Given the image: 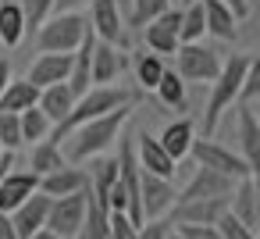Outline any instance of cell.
Returning <instances> with one entry per match:
<instances>
[{"instance_id": "6da1fadb", "label": "cell", "mask_w": 260, "mask_h": 239, "mask_svg": "<svg viewBox=\"0 0 260 239\" xmlns=\"http://www.w3.org/2000/svg\"><path fill=\"white\" fill-rule=\"evenodd\" d=\"M132 107H136V104H121V107H114V111H107V114H100V118H93V122L75 125V129L64 136V139H68L64 157H68L72 164H86L89 157L111 150V146L121 139V129H125V122L132 118Z\"/></svg>"}, {"instance_id": "7a4b0ae2", "label": "cell", "mask_w": 260, "mask_h": 239, "mask_svg": "<svg viewBox=\"0 0 260 239\" xmlns=\"http://www.w3.org/2000/svg\"><path fill=\"white\" fill-rule=\"evenodd\" d=\"M249 54H232L228 61H221V72L214 75L210 82V93H207V107H203V136H214L221 118L235 107L239 100V86L246 79V68H249Z\"/></svg>"}, {"instance_id": "3957f363", "label": "cell", "mask_w": 260, "mask_h": 239, "mask_svg": "<svg viewBox=\"0 0 260 239\" xmlns=\"http://www.w3.org/2000/svg\"><path fill=\"white\" fill-rule=\"evenodd\" d=\"M121 104H136V93L125 89V86H118V82H114V86H89V89L75 100V107L68 111V118L50 129V139L61 143L75 125L93 122V118H100V114H107V111H114V107H121Z\"/></svg>"}, {"instance_id": "277c9868", "label": "cell", "mask_w": 260, "mask_h": 239, "mask_svg": "<svg viewBox=\"0 0 260 239\" xmlns=\"http://www.w3.org/2000/svg\"><path fill=\"white\" fill-rule=\"evenodd\" d=\"M86 36V15L82 11H54L36 29L40 54H72Z\"/></svg>"}, {"instance_id": "5b68a950", "label": "cell", "mask_w": 260, "mask_h": 239, "mask_svg": "<svg viewBox=\"0 0 260 239\" xmlns=\"http://www.w3.org/2000/svg\"><path fill=\"white\" fill-rule=\"evenodd\" d=\"M189 157H192L200 168H214V171H221V175H228V178H235V182H239V178L256 175V168H253L239 150H232V146L217 143L214 136H200V139H192Z\"/></svg>"}, {"instance_id": "8992f818", "label": "cell", "mask_w": 260, "mask_h": 239, "mask_svg": "<svg viewBox=\"0 0 260 239\" xmlns=\"http://www.w3.org/2000/svg\"><path fill=\"white\" fill-rule=\"evenodd\" d=\"M221 54L214 47H207L203 40L200 43H178L175 50V72L182 82H214V75L221 72Z\"/></svg>"}, {"instance_id": "52a82bcc", "label": "cell", "mask_w": 260, "mask_h": 239, "mask_svg": "<svg viewBox=\"0 0 260 239\" xmlns=\"http://www.w3.org/2000/svg\"><path fill=\"white\" fill-rule=\"evenodd\" d=\"M89 4V29L100 43H111L118 50H128V29H125V18H121V8L118 0H86Z\"/></svg>"}, {"instance_id": "ba28073f", "label": "cell", "mask_w": 260, "mask_h": 239, "mask_svg": "<svg viewBox=\"0 0 260 239\" xmlns=\"http://www.w3.org/2000/svg\"><path fill=\"white\" fill-rule=\"evenodd\" d=\"M82 218H86V189L72 193V196H54L50 211H47V228L57 239H79Z\"/></svg>"}, {"instance_id": "9c48e42d", "label": "cell", "mask_w": 260, "mask_h": 239, "mask_svg": "<svg viewBox=\"0 0 260 239\" xmlns=\"http://www.w3.org/2000/svg\"><path fill=\"white\" fill-rule=\"evenodd\" d=\"M178 18H182V8H168L164 15H157L153 22H146L143 25V43H146V50L150 54H160V57H168V54H175L178 50Z\"/></svg>"}, {"instance_id": "30bf717a", "label": "cell", "mask_w": 260, "mask_h": 239, "mask_svg": "<svg viewBox=\"0 0 260 239\" xmlns=\"http://www.w3.org/2000/svg\"><path fill=\"white\" fill-rule=\"evenodd\" d=\"M235 189V178L214 171V168H200L192 171V178L185 182V189L175 196V203H185V200H217V196H232Z\"/></svg>"}, {"instance_id": "8fae6325", "label": "cell", "mask_w": 260, "mask_h": 239, "mask_svg": "<svg viewBox=\"0 0 260 239\" xmlns=\"http://www.w3.org/2000/svg\"><path fill=\"white\" fill-rule=\"evenodd\" d=\"M175 182L171 178H160V175H150L143 171L139 175V200H143V221L146 218H160V214H171L175 207Z\"/></svg>"}, {"instance_id": "7c38bea8", "label": "cell", "mask_w": 260, "mask_h": 239, "mask_svg": "<svg viewBox=\"0 0 260 239\" xmlns=\"http://www.w3.org/2000/svg\"><path fill=\"white\" fill-rule=\"evenodd\" d=\"M132 150H136V161H139V168L143 171H150V175H160V178H175V161L168 157V150L160 146V139L157 136H150V132H139L136 139H132Z\"/></svg>"}, {"instance_id": "4fadbf2b", "label": "cell", "mask_w": 260, "mask_h": 239, "mask_svg": "<svg viewBox=\"0 0 260 239\" xmlns=\"http://www.w3.org/2000/svg\"><path fill=\"white\" fill-rule=\"evenodd\" d=\"M125 72V50L111 47V43H100L93 47V61H89V82L93 86H114Z\"/></svg>"}, {"instance_id": "5bb4252c", "label": "cell", "mask_w": 260, "mask_h": 239, "mask_svg": "<svg viewBox=\"0 0 260 239\" xmlns=\"http://www.w3.org/2000/svg\"><path fill=\"white\" fill-rule=\"evenodd\" d=\"M89 186V175H86V168L82 164H64V168H57V171H47V175H40V193L43 196H72V193H82Z\"/></svg>"}, {"instance_id": "9a60e30c", "label": "cell", "mask_w": 260, "mask_h": 239, "mask_svg": "<svg viewBox=\"0 0 260 239\" xmlns=\"http://www.w3.org/2000/svg\"><path fill=\"white\" fill-rule=\"evenodd\" d=\"M47 211H50V196H43L40 189L29 196V200H22L8 218H11V225H15V232L22 235V239H29L32 232H40V228H47Z\"/></svg>"}, {"instance_id": "2e32d148", "label": "cell", "mask_w": 260, "mask_h": 239, "mask_svg": "<svg viewBox=\"0 0 260 239\" xmlns=\"http://www.w3.org/2000/svg\"><path fill=\"white\" fill-rule=\"evenodd\" d=\"M228 214H235L246 228H260V196H256V182H253V175L249 178H239L235 182V189H232V196H228Z\"/></svg>"}, {"instance_id": "e0dca14e", "label": "cell", "mask_w": 260, "mask_h": 239, "mask_svg": "<svg viewBox=\"0 0 260 239\" xmlns=\"http://www.w3.org/2000/svg\"><path fill=\"white\" fill-rule=\"evenodd\" d=\"M36 189H40V175H32V171H4L0 175V214H11Z\"/></svg>"}, {"instance_id": "ac0fdd59", "label": "cell", "mask_w": 260, "mask_h": 239, "mask_svg": "<svg viewBox=\"0 0 260 239\" xmlns=\"http://www.w3.org/2000/svg\"><path fill=\"white\" fill-rule=\"evenodd\" d=\"M235 136H239V154L256 168L260 161V122L253 114V104H235Z\"/></svg>"}, {"instance_id": "d6986e66", "label": "cell", "mask_w": 260, "mask_h": 239, "mask_svg": "<svg viewBox=\"0 0 260 239\" xmlns=\"http://www.w3.org/2000/svg\"><path fill=\"white\" fill-rule=\"evenodd\" d=\"M107 232H111V207H107L104 193L86 186V218H82L79 239H107Z\"/></svg>"}, {"instance_id": "ffe728a7", "label": "cell", "mask_w": 260, "mask_h": 239, "mask_svg": "<svg viewBox=\"0 0 260 239\" xmlns=\"http://www.w3.org/2000/svg\"><path fill=\"white\" fill-rule=\"evenodd\" d=\"M68 68H72V54H40L29 65V82L32 86H54V82H68Z\"/></svg>"}, {"instance_id": "44dd1931", "label": "cell", "mask_w": 260, "mask_h": 239, "mask_svg": "<svg viewBox=\"0 0 260 239\" xmlns=\"http://www.w3.org/2000/svg\"><path fill=\"white\" fill-rule=\"evenodd\" d=\"M36 107L50 118V125H57V122H64V118H68V111L75 107V93L68 89V82L43 86V89H40V104H36Z\"/></svg>"}, {"instance_id": "7402d4cb", "label": "cell", "mask_w": 260, "mask_h": 239, "mask_svg": "<svg viewBox=\"0 0 260 239\" xmlns=\"http://www.w3.org/2000/svg\"><path fill=\"white\" fill-rule=\"evenodd\" d=\"M157 139H160V146L168 150V157L178 164L182 157H189V146H192V139H196V129H192L189 118H178V122H168Z\"/></svg>"}, {"instance_id": "603a6c76", "label": "cell", "mask_w": 260, "mask_h": 239, "mask_svg": "<svg viewBox=\"0 0 260 239\" xmlns=\"http://www.w3.org/2000/svg\"><path fill=\"white\" fill-rule=\"evenodd\" d=\"M200 4H203L207 36H214V40H235L239 36V18L221 4V0H200Z\"/></svg>"}, {"instance_id": "cb8c5ba5", "label": "cell", "mask_w": 260, "mask_h": 239, "mask_svg": "<svg viewBox=\"0 0 260 239\" xmlns=\"http://www.w3.org/2000/svg\"><path fill=\"white\" fill-rule=\"evenodd\" d=\"M36 104H40V86H32L29 79H15L11 75V82L4 86V93H0V111L22 114V111H29Z\"/></svg>"}, {"instance_id": "d4e9b609", "label": "cell", "mask_w": 260, "mask_h": 239, "mask_svg": "<svg viewBox=\"0 0 260 239\" xmlns=\"http://www.w3.org/2000/svg\"><path fill=\"white\" fill-rule=\"evenodd\" d=\"M29 36L25 29V15L18 8V0H8V4H0V47H18L22 40Z\"/></svg>"}, {"instance_id": "484cf974", "label": "cell", "mask_w": 260, "mask_h": 239, "mask_svg": "<svg viewBox=\"0 0 260 239\" xmlns=\"http://www.w3.org/2000/svg\"><path fill=\"white\" fill-rule=\"evenodd\" d=\"M64 164H68V157H64L61 143H54V139H40V143H32V150H29V171H32V175L57 171V168H64Z\"/></svg>"}, {"instance_id": "4316f807", "label": "cell", "mask_w": 260, "mask_h": 239, "mask_svg": "<svg viewBox=\"0 0 260 239\" xmlns=\"http://www.w3.org/2000/svg\"><path fill=\"white\" fill-rule=\"evenodd\" d=\"M207 36V22H203V4L200 0H189L182 8V18H178V43H200Z\"/></svg>"}, {"instance_id": "83f0119b", "label": "cell", "mask_w": 260, "mask_h": 239, "mask_svg": "<svg viewBox=\"0 0 260 239\" xmlns=\"http://www.w3.org/2000/svg\"><path fill=\"white\" fill-rule=\"evenodd\" d=\"M153 93H157V100H160L164 107H171V111H185V82L178 79L175 68H164V75H160V82L153 86Z\"/></svg>"}, {"instance_id": "f1b7e54d", "label": "cell", "mask_w": 260, "mask_h": 239, "mask_svg": "<svg viewBox=\"0 0 260 239\" xmlns=\"http://www.w3.org/2000/svg\"><path fill=\"white\" fill-rule=\"evenodd\" d=\"M86 175H89V189H96V193L107 196V189L118 182V157H104V154L89 157Z\"/></svg>"}, {"instance_id": "f546056e", "label": "cell", "mask_w": 260, "mask_h": 239, "mask_svg": "<svg viewBox=\"0 0 260 239\" xmlns=\"http://www.w3.org/2000/svg\"><path fill=\"white\" fill-rule=\"evenodd\" d=\"M175 0H128V15L125 18V29H143L146 22H153L157 15H164Z\"/></svg>"}, {"instance_id": "4dcf8cb0", "label": "cell", "mask_w": 260, "mask_h": 239, "mask_svg": "<svg viewBox=\"0 0 260 239\" xmlns=\"http://www.w3.org/2000/svg\"><path fill=\"white\" fill-rule=\"evenodd\" d=\"M164 57L160 54H150L146 47L136 54V82L143 86V89H153L157 82H160V75H164Z\"/></svg>"}, {"instance_id": "1f68e13d", "label": "cell", "mask_w": 260, "mask_h": 239, "mask_svg": "<svg viewBox=\"0 0 260 239\" xmlns=\"http://www.w3.org/2000/svg\"><path fill=\"white\" fill-rule=\"evenodd\" d=\"M18 125H22V143H40V139H50V118L40 111V107H29L18 114Z\"/></svg>"}, {"instance_id": "d6a6232c", "label": "cell", "mask_w": 260, "mask_h": 239, "mask_svg": "<svg viewBox=\"0 0 260 239\" xmlns=\"http://www.w3.org/2000/svg\"><path fill=\"white\" fill-rule=\"evenodd\" d=\"M18 8H22V15H25V29L36 33V29L54 15V0H18Z\"/></svg>"}, {"instance_id": "836d02e7", "label": "cell", "mask_w": 260, "mask_h": 239, "mask_svg": "<svg viewBox=\"0 0 260 239\" xmlns=\"http://www.w3.org/2000/svg\"><path fill=\"white\" fill-rule=\"evenodd\" d=\"M22 146V125L15 111H0V150H18Z\"/></svg>"}, {"instance_id": "e575fe53", "label": "cell", "mask_w": 260, "mask_h": 239, "mask_svg": "<svg viewBox=\"0 0 260 239\" xmlns=\"http://www.w3.org/2000/svg\"><path fill=\"white\" fill-rule=\"evenodd\" d=\"M214 225H217L221 239H256V232H253V228H246V225H242L235 214H228V211H224V214H221Z\"/></svg>"}, {"instance_id": "d590c367", "label": "cell", "mask_w": 260, "mask_h": 239, "mask_svg": "<svg viewBox=\"0 0 260 239\" xmlns=\"http://www.w3.org/2000/svg\"><path fill=\"white\" fill-rule=\"evenodd\" d=\"M256 93H260V61L253 57L249 68H246V79H242V86H239V100H235V104H253Z\"/></svg>"}, {"instance_id": "8d00e7d4", "label": "cell", "mask_w": 260, "mask_h": 239, "mask_svg": "<svg viewBox=\"0 0 260 239\" xmlns=\"http://www.w3.org/2000/svg\"><path fill=\"white\" fill-rule=\"evenodd\" d=\"M175 228L171 214H160V218H146L139 228H136V239H164L168 232Z\"/></svg>"}, {"instance_id": "74e56055", "label": "cell", "mask_w": 260, "mask_h": 239, "mask_svg": "<svg viewBox=\"0 0 260 239\" xmlns=\"http://www.w3.org/2000/svg\"><path fill=\"white\" fill-rule=\"evenodd\" d=\"M136 221L125 214V211H111V232H107V239H136Z\"/></svg>"}, {"instance_id": "f35d334b", "label": "cell", "mask_w": 260, "mask_h": 239, "mask_svg": "<svg viewBox=\"0 0 260 239\" xmlns=\"http://www.w3.org/2000/svg\"><path fill=\"white\" fill-rule=\"evenodd\" d=\"M182 239H221L217 225H175Z\"/></svg>"}, {"instance_id": "ab89813d", "label": "cell", "mask_w": 260, "mask_h": 239, "mask_svg": "<svg viewBox=\"0 0 260 239\" xmlns=\"http://www.w3.org/2000/svg\"><path fill=\"white\" fill-rule=\"evenodd\" d=\"M221 4H224V8H228V11H232V15L239 18V22H242V18L249 15V0H221Z\"/></svg>"}, {"instance_id": "60d3db41", "label": "cell", "mask_w": 260, "mask_h": 239, "mask_svg": "<svg viewBox=\"0 0 260 239\" xmlns=\"http://www.w3.org/2000/svg\"><path fill=\"white\" fill-rule=\"evenodd\" d=\"M0 239H22V235L15 232V225H11L8 214H0Z\"/></svg>"}, {"instance_id": "b9f144b4", "label": "cell", "mask_w": 260, "mask_h": 239, "mask_svg": "<svg viewBox=\"0 0 260 239\" xmlns=\"http://www.w3.org/2000/svg\"><path fill=\"white\" fill-rule=\"evenodd\" d=\"M86 8V0H54V11H79Z\"/></svg>"}, {"instance_id": "7bdbcfd3", "label": "cell", "mask_w": 260, "mask_h": 239, "mask_svg": "<svg viewBox=\"0 0 260 239\" xmlns=\"http://www.w3.org/2000/svg\"><path fill=\"white\" fill-rule=\"evenodd\" d=\"M8 82H11V61H8V57H0V93H4Z\"/></svg>"}, {"instance_id": "ee69618b", "label": "cell", "mask_w": 260, "mask_h": 239, "mask_svg": "<svg viewBox=\"0 0 260 239\" xmlns=\"http://www.w3.org/2000/svg\"><path fill=\"white\" fill-rule=\"evenodd\" d=\"M11 161H15V150H0V171H8Z\"/></svg>"}, {"instance_id": "f6af8a7d", "label": "cell", "mask_w": 260, "mask_h": 239, "mask_svg": "<svg viewBox=\"0 0 260 239\" xmlns=\"http://www.w3.org/2000/svg\"><path fill=\"white\" fill-rule=\"evenodd\" d=\"M29 239H57V235H54V232H50V228H40V232H32V235H29Z\"/></svg>"}, {"instance_id": "bcb514c9", "label": "cell", "mask_w": 260, "mask_h": 239, "mask_svg": "<svg viewBox=\"0 0 260 239\" xmlns=\"http://www.w3.org/2000/svg\"><path fill=\"white\" fill-rule=\"evenodd\" d=\"M164 239H182V235H178V228H171V232H168Z\"/></svg>"}, {"instance_id": "7dc6e473", "label": "cell", "mask_w": 260, "mask_h": 239, "mask_svg": "<svg viewBox=\"0 0 260 239\" xmlns=\"http://www.w3.org/2000/svg\"><path fill=\"white\" fill-rule=\"evenodd\" d=\"M0 4H8V0H0Z\"/></svg>"}, {"instance_id": "c3c4849f", "label": "cell", "mask_w": 260, "mask_h": 239, "mask_svg": "<svg viewBox=\"0 0 260 239\" xmlns=\"http://www.w3.org/2000/svg\"><path fill=\"white\" fill-rule=\"evenodd\" d=\"M185 4H189V0H185Z\"/></svg>"}]
</instances>
